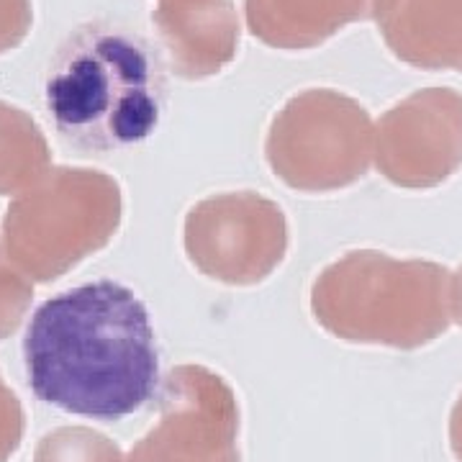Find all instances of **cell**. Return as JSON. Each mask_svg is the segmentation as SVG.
I'll use <instances>...</instances> for the list:
<instances>
[{
    "mask_svg": "<svg viewBox=\"0 0 462 462\" xmlns=\"http://www.w3.org/2000/svg\"><path fill=\"white\" fill-rule=\"evenodd\" d=\"M33 23L32 0H0V54L21 47Z\"/></svg>",
    "mask_w": 462,
    "mask_h": 462,
    "instance_id": "obj_16",
    "label": "cell"
},
{
    "mask_svg": "<svg viewBox=\"0 0 462 462\" xmlns=\"http://www.w3.org/2000/svg\"><path fill=\"white\" fill-rule=\"evenodd\" d=\"M26 419L16 393L0 378V462H8L23 442Z\"/></svg>",
    "mask_w": 462,
    "mask_h": 462,
    "instance_id": "obj_15",
    "label": "cell"
},
{
    "mask_svg": "<svg viewBox=\"0 0 462 462\" xmlns=\"http://www.w3.org/2000/svg\"><path fill=\"white\" fill-rule=\"evenodd\" d=\"M44 103L67 142L111 152L149 139L165 108V78L149 42L126 26L93 21L51 60Z\"/></svg>",
    "mask_w": 462,
    "mask_h": 462,
    "instance_id": "obj_2",
    "label": "cell"
},
{
    "mask_svg": "<svg viewBox=\"0 0 462 462\" xmlns=\"http://www.w3.org/2000/svg\"><path fill=\"white\" fill-rule=\"evenodd\" d=\"M51 165L44 132L26 111L0 100V196H18Z\"/></svg>",
    "mask_w": 462,
    "mask_h": 462,
    "instance_id": "obj_12",
    "label": "cell"
},
{
    "mask_svg": "<svg viewBox=\"0 0 462 462\" xmlns=\"http://www.w3.org/2000/svg\"><path fill=\"white\" fill-rule=\"evenodd\" d=\"M126 462H242L239 403L218 373L180 365L160 391V419Z\"/></svg>",
    "mask_w": 462,
    "mask_h": 462,
    "instance_id": "obj_7",
    "label": "cell"
},
{
    "mask_svg": "<svg viewBox=\"0 0 462 462\" xmlns=\"http://www.w3.org/2000/svg\"><path fill=\"white\" fill-rule=\"evenodd\" d=\"M33 462H124V455L100 431L88 427H62L50 431L36 445Z\"/></svg>",
    "mask_w": 462,
    "mask_h": 462,
    "instance_id": "obj_13",
    "label": "cell"
},
{
    "mask_svg": "<svg viewBox=\"0 0 462 462\" xmlns=\"http://www.w3.org/2000/svg\"><path fill=\"white\" fill-rule=\"evenodd\" d=\"M160 3H162V0H160Z\"/></svg>",
    "mask_w": 462,
    "mask_h": 462,
    "instance_id": "obj_19",
    "label": "cell"
},
{
    "mask_svg": "<svg viewBox=\"0 0 462 462\" xmlns=\"http://www.w3.org/2000/svg\"><path fill=\"white\" fill-rule=\"evenodd\" d=\"M375 167L396 188L431 190L462 167V93L424 88L375 124Z\"/></svg>",
    "mask_w": 462,
    "mask_h": 462,
    "instance_id": "obj_8",
    "label": "cell"
},
{
    "mask_svg": "<svg viewBox=\"0 0 462 462\" xmlns=\"http://www.w3.org/2000/svg\"><path fill=\"white\" fill-rule=\"evenodd\" d=\"M264 157L275 178L298 193L345 190L370 170L375 124L355 98L311 88L275 114Z\"/></svg>",
    "mask_w": 462,
    "mask_h": 462,
    "instance_id": "obj_5",
    "label": "cell"
},
{
    "mask_svg": "<svg viewBox=\"0 0 462 462\" xmlns=\"http://www.w3.org/2000/svg\"><path fill=\"white\" fill-rule=\"evenodd\" d=\"M380 0H245L249 33L273 50H314L357 21H375Z\"/></svg>",
    "mask_w": 462,
    "mask_h": 462,
    "instance_id": "obj_11",
    "label": "cell"
},
{
    "mask_svg": "<svg viewBox=\"0 0 462 462\" xmlns=\"http://www.w3.org/2000/svg\"><path fill=\"white\" fill-rule=\"evenodd\" d=\"M449 291L445 264L355 249L319 273L311 311L337 339L413 352L449 329Z\"/></svg>",
    "mask_w": 462,
    "mask_h": 462,
    "instance_id": "obj_3",
    "label": "cell"
},
{
    "mask_svg": "<svg viewBox=\"0 0 462 462\" xmlns=\"http://www.w3.org/2000/svg\"><path fill=\"white\" fill-rule=\"evenodd\" d=\"M33 396L72 416L118 421L157 396L160 357L147 306L116 281L44 300L23 337Z\"/></svg>",
    "mask_w": 462,
    "mask_h": 462,
    "instance_id": "obj_1",
    "label": "cell"
},
{
    "mask_svg": "<svg viewBox=\"0 0 462 462\" xmlns=\"http://www.w3.org/2000/svg\"><path fill=\"white\" fill-rule=\"evenodd\" d=\"M449 311H452V319L457 321V327L462 329V264H460V270L455 273V278H452V291H449Z\"/></svg>",
    "mask_w": 462,
    "mask_h": 462,
    "instance_id": "obj_18",
    "label": "cell"
},
{
    "mask_svg": "<svg viewBox=\"0 0 462 462\" xmlns=\"http://www.w3.org/2000/svg\"><path fill=\"white\" fill-rule=\"evenodd\" d=\"M121 218L116 178L88 167H50L8 206L3 252L32 282H51L106 247Z\"/></svg>",
    "mask_w": 462,
    "mask_h": 462,
    "instance_id": "obj_4",
    "label": "cell"
},
{
    "mask_svg": "<svg viewBox=\"0 0 462 462\" xmlns=\"http://www.w3.org/2000/svg\"><path fill=\"white\" fill-rule=\"evenodd\" d=\"M182 245L200 275L249 288L267 281L288 254V218L254 190L199 200L185 216Z\"/></svg>",
    "mask_w": 462,
    "mask_h": 462,
    "instance_id": "obj_6",
    "label": "cell"
},
{
    "mask_svg": "<svg viewBox=\"0 0 462 462\" xmlns=\"http://www.w3.org/2000/svg\"><path fill=\"white\" fill-rule=\"evenodd\" d=\"M32 281L8 263H0V339L16 334L26 311L32 309Z\"/></svg>",
    "mask_w": 462,
    "mask_h": 462,
    "instance_id": "obj_14",
    "label": "cell"
},
{
    "mask_svg": "<svg viewBox=\"0 0 462 462\" xmlns=\"http://www.w3.org/2000/svg\"><path fill=\"white\" fill-rule=\"evenodd\" d=\"M152 23L182 80L214 78L239 51L242 23L231 0H162Z\"/></svg>",
    "mask_w": 462,
    "mask_h": 462,
    "instance_id": "obj_9",
    "label": "cell"
},
{
    "mask_svg": "<svg viewBox=\"0 0 462 462\" xmlns=\"http://www.w3.org/2000/svg\"><path fill=\"white\" fill-rule=\"evenodd\" d=\"M375 23L401 62L462 72V0H380Z\"/></svg>",
    "mask_w": 462,
    "mask_h": 462,
    "instance_id": "obj_10",
    "label": "cell"
},
{
    "mask_svg": "<svg viewBox=\"0 0 462 462\" xmlns=\"http://www.w3.org/2000/svg\"><path fill=\"white\" fill-rule=\"evenodd\" d=\"M449 447H452V455L457 457V462H462V393L449 413Z\"/></svg>",
    "mask_w": 462,
    "mask_h": 462,
    "instance_id": "obj_17",
    "label": "cell"
}]
</instances>
